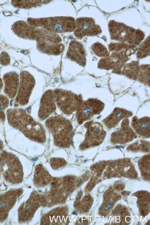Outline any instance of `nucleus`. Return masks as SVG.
<instances>
[{
    "instance_id": "nucleus-1",
    "label": "nucleus",
    "mask_w": 150,
    "mask_h": 225,
    "mask_svg": "<svg viewBox=\"0 0 150 225\" xmlns=\"http://www.w3.org/2000/svg\"><path fill=\"white\" fill-rule=\"evenodd\" d=\"M6 114L8 124L22 132L26 137L39 143L45 142V132L43 126L24 110L9 109L6 111Z\"/></svg>"
},
{
    "instance_id": "nucleus-2",
    "label": "nucleus",
    "mask_w": 150,
    "mask_h": 225,
    "mask_svg": "<svg viewBox=\"0 0 150 225\" xmlns=\"http://www.w3.org/2000/svg\"><path fill=\"white\" fill-rule=\"evenodd\" d=\"M47 129L53 136L54 145L59 148H68L71 142L73 127L68 120L60 116L49 117L45 122Z\"/></svg>"
},
{
    "instance_id": "nucleus-3",
    "label": "nucleus",
    "mask_w": 150,
    "mask_h": 225,
    "mask_svg": "<svg viewBox=\"0 0 150 225\" xmlns=\"http://www.w3.org/2000/svg\"><path fill=\"white\" fill-rule=\"evenodd\" d=\"M27 21V23L31 26L54 34L72 32L75 28V20L71 17L28 18Z\"/></svg>"
},
{
    "instance_id": "nucleus-4",
    "label": "nucleus",
    "mask_w": 150,
    "mask_h": 225,
    "mask_svg": "<svg viewBox=\"0 0 150 225\" xmlns=\"http://www.w3.org/2000/svg\"><path fill=\"white\" fill-rule=\"evenodd\" d=\"M0 172L8 183L17 184L22 181L21 165L18 158L11 153L4 151L0 154Z\"/></svg>"
},
{
    "instance_id": "nucleus-5",
    "label": "nucleus",
    "mask_w": 150,
    "mask_h": 225,
    "mask_svg": "<svg viewBox=\"0 0 150 225\" xmlns=\"http://www.w3.org/2000/svg\"><path fill=\"white\" fill-rule=\"evenodd\" d=\"M14 33L20 38L35 40L38 42L59 44L62 41L60 37L57 34L31 26L23 21H20L16 24Z\"/></svg>"
},
{
    "instance_id": "nucleus-6",
    "label": "nucleus",
    "mask_w": 150,
    "mask_h": 225,
    "mask_svg": "<svg viewBox=\"0 0 150 225\" xmlns=\"http://www.w3.org/2000/svg\"><path fill=\"white\" fill-rule=\"evenodd\" d=\"M108 28L111 39L128 45L135 46L144 38V34L141 30L113 21L109 22Z\"/></svg>"
},
{
    "instance_id": "nucleus-7",
    "label": "nucleus",
    "mask_w": 150,
    "mask_h": 225,
    "mask_svg": "<svg viewBox=\"0 0 150 225\" xmlns=\"http://www.w3.org/2000/svg\"><path fill=\"white\" fill-rule=\"evenodd\" d=\"M54 94L55 102L64 113L70 114L76 110L83 101L81 95H76L62 89L55 90Z\"/></svg>"
},
{
    "instance_id": "nucleus-8",
    "label": "nucleus",
    "mask_w": 150,
    "mask_h": 225,
    "mask_svg": "<svg viewBox=\"0 0 150 225\" xmlns=\"http://www.w3.org/2000/svg\"><path fill=\"white\" fill-rule=\"evenodd\" d=\"M84 126L87 129V131L85 139L79 146L80 150H84L97 146L103 142L106 132L100 123L90 121L85 123Z\"/></svg>"
},
{
    "instance_id": "nucleus-9",
    "label": "nucleus",
    "mask_w": 150,
    "mask_h": 225,
    "mask_svg": "<svg viewBox=\"0 0 150 225\" xmlns=\"http://www.w3.org/2000/svg\"><path fill=\"white\" fill-rule=\"evenodd\" d=\"M104 104L96 99L89 98L83 101L76 110V118L79 125L90 120L96 115L99 114L103 110Z\"/></svg>"
},
{
    "instance_id": "nucleus-10",
    "label": "nucleus",
    "mask_w": 150,
    "mask_h": 225,
    "mask_svg": "<svg viewBox=\"0 0 150 225\" xmlns=\"http://www.w3.org/2000/svg\"><path fill=\"white\" fill-rule=\"evenodd\" d=\"M35 85V80L32 75L26 71H21L18 89L15 100L16 107L28 104Z\"/></svg>"
},
{
    "instance_id": "nucleus-11",
    "label": "nucleus",
    "mask_w": 150,
    "mask_h": 225,
    "mask_svg": "<svg viewBox=\"0 0 150 225\" xmlns=\"http://www.w3.org/2000/svg\"><path fill=\"white\" fill-rule=\"evenodd\" d=\"M101 32L100 27L96 24L92 18H79L75 21V28L74 34L78 39H81L86 36L98 35Z\"/></svg>"
},
{
    "instance_id": "nucleus-12",
    "label": "nucleus",
    "mask_w": 150,
    "mask_h": 225,
    "mask_svg": "<svg viewBox=\"0 0 150 225\" xmlns=\"http://www.w3.org/2000/svg\"><path fill=\"white\" fill-rule=\"evenodd\" d=\"M22 193L23 190L19 188L0 194V223L6 220L9 212Z\"/></svg>"
},
{
    "instance_id": "nucleus-13",
    "label": "nucleus",
    "mask_w": 150,
    "mask_h": 225,
    "mask_svg": "<svg viewBox=\"0 0 150 225\" xmlns=\"http://www.w3.org/2000/svg\"><path fill=\"white\" fill-rule=\"evenodd\" d=\"M132 52L130 50L114 52L107 58L100 59L98 63V68L106 70L117 69L128 60V56Z\"/></svg>"
},
{
    "instance_id": "nucleus-14",
    "label": "nucleus",
    "mask_w": 150,
    "mask_h": 225,
    "mask_svg": "<svg viewBox=\"0 0 150 225\" xmlns=\"http://www.w3.org/2000/svg\"><path fill=\"white\" fill-rule=\"evenodd\" d=\"M137 137L129 125L127 118L122 121L120 127L111 135L110 142L113 144H124L132 141Z\"/></svg>"
},
{
    "instance_id": "nucleus-15",
    "label": "nucleus",
    "mask_w": 150,
    "mask_h": 225,
    "mask_svg": "<svg viewBox=\"0 0 150 225\" xmlns=\"http://www.w3.org/2000/svg\"><path fill=\"white\" fill-rule=\"evenodd\" d=\"M54 91L49 90L45 91L40 100L38 115L39 119L44 120L54 112L56 109Z\"/></svg>"
},
{
    "instance_id": "nucleus-16",
    "label": "nucleus",
    "mask_w": 150,
    "mask_h": 225,
    "mask_svg": "<svg viewBox=\"0 0 150 225\" xmlns=\"http://www.w3.org/2000/svg\"><path fill=\"white\" fill-rule=\"evenodd\" d=\"M66 57L82 67L86 64L85 50L83 45L76 41L72 40L70 42Z\"/></svg>"
},
{
    "instance_id": "nucleus-17",
    "label": "nucleus",
    "mask_w": 150,
    "mask_h": 225,
    "mask_svg": "<svg viewBox=\"0 0 150 225\" xmlns=\"http://www.w3.org/2000/svg\"><path fill=\"white\" fill-rule=\"evenodd\" d=\"M3 80L4 83V93L10 98L14 99L19 84L18 74L15 72L7 73L4 75Z\"/></svg>"
},
{
    "instance_id": "nucleus-18",
    "label": "nucleus",
    "mask_w": 150,
    "mask_h": 225,
    "mask_svg": "<svg viewBox=\"0 0 150 225\" xmlns=\"http://www.w3.org/2000/svg\"><path fill=\"white\" fill-rule=\"evenodd\" d=\"M132 115L131 111L115 108L111 114L102 120V122L108 129H111L116 127L122 119L130 117Z\"/></svg>"
},
{
    "instance_id": "nucleus-19",
    "label": "nucleus",
    "mask_w": 150,
    "mask_h": 225,
    "mask_svg": "<svg viewBox=\"0 0 150 225\" xmlns=\"http://www.w3.org/2000/svg\"><path fill=\"white\" fill-rule=\"evenodd\" d=\"M131 125L136 133L138 136L145 138L150 137L149 117H144L138 119L134 116L132 119Z\"/></svg>"
},
{
    "instance_id": "nucleus-20",
    "label": "nucleus",
    "mask_w": 150,
    "mask_h": 225,
    "mask_svg": "<svg viewBox=\"0 0 150 225\" xmlns=\"http://www.w3.org/2000/svg\"><path fill=\"white\" fill-rule=\"evenodd\" d=\"M140 66L137 61H133L125 64L119 69L113 70L112 73L124 75L133 80L137 79L140 72Z\"/></svg>"
},
{
    "instance_id": "nucleus-21",
    "label": "nucleus",
    "mask_w": 150,
    "mask_h": 225,
    "mask_svg": "<svg viewBox=\"0 0 150 225\" xmlns=\"http://www.w3.org/2000/svg\"><path fill=\"white\" fill-rule=\"evenodd\" d=\"M37 47L38 50L42 53L55 55L60 54L64 49V46L62 44L46 42H38Z\"/></svg>"
},
{
    "instance_id": "nucleus-22",
    "label": "nucleus",
    "mask_w": 150,
    "mask_h": 225,
    "mask_svg": "<svg viewBox=\"0 0 150 225\" xmlns=\"http://www.w3.org/2000/svg\"><path fill=\"white\" fill-rule=\"evenodd\" d=\"M50 1L13 0L11 4L15 7L20 8L29 9L47 3Z\"/></svg>"
},
{
    "instance_id": "nucleus-23",
    "label": "nucleus",
    "mask_w": 150,
    "mask_h": 225,
    "mask_svg": "<svg viewBox=\"0 0 150 225\" xmlns=\"http://www.w3.org/2000/svg\"><path fill=\"white\" fill-rule=\"evenodd\" d=\"M126 150L128 151L133 153H149L150 142L142 140L137 141L128 146Z\"/></svg>"
},
{
    "instance_id": "nucleus-24",
    "label": "nucleus",
    "mask_w": 150,
    "mask_h": 225,
    "mask_svg": "<svg viewBox=\"0 0 150 225\" xmlns=\"http://www.w3.org/2000/svg\"><path fill=\"white\" fill-rule=\"evenodd\" d=\"M150 65H142L140 66V72L137 79L140 83L149 86Z\"/></svg>"
},
{
    "instance_id": "nucleus-25",
    "label": "nucleus",
    "mask_w": 150,
    "mask_h": 225,
    "mask_svg": "<svg viewBox=\"0 0 150 225\" xmlns=\"http://www.w3.org/2000/svg\"><path fill=\"white\" fill-rule=\"evenodd\" d=\"M150 54V38L147 37L138 49L137 53L138 59L144 58Z\"/></svg>"
},
{
    "instance_id": "nucleus-26",
    "label": "nucleus",
    "mask_w": 150,
    "mask_h": 225,
    "mask_svg": "<svg viewBox=\"0 0 150 225\" xmlns=\"http://www.w3.org/2000/svg\"><path fill=\"white\" fill-rule=\"evenodd\" d=\"M92 50L98 56L107 58L110 54L106 48L103 45L98 42L94 43L91 46Z\"/></svg>"
},
{
    "instance_id": "nucleus-27",
    "label": "nucleus",
    "mask_w": 150,
    "mask_h": 225,
    "mask_svg": "<svg viewBox=\"0 0 150 225\" xmlns=\"http://www.w3.org/2000/svg\"><path fill=\"white\" fill-rule=\"evenodd\" d=\"M9 105V100L6 96L0 95V121L4 122L6 120L5 110Z\"/></svg>"
},
{
    "instance_id": "nucleus-28",
    "label": "nucleus",
    "mask_w": 150,
    "mask_h": 225,
    "mask_svg": "<svg viewBox=\"0 0 150 225\" xmlns=\"http://www.w3.org/2000/svg\"><path fill=\"white\" fill-rule=\"evenodd\" d=\"M135 46L128 45L125 43H111L109 45L110 51L119 52L122 50H127L134 48Z\"/></svg>"
},
{
    "instance_id": "nucleus-29",
    "label": "nucleus",
    "mask_w": 150,
    "mask_h": 225,
    "mask_svg": "<svg viewBox=\"0 0 150 225\" xmlns=\"http://www.w3.org/2000/svg\"><path fill=\"white\" fill-rule=\"evenodd\" d=\"M51 166L54 168L57 169L64 166L66 163L65 161L62 158H52L50 160Z\"/></svg>"
},
{
    "instance_id": "nucleus-30",
    "label": "nucleus",
    "mask_w": 150,
    "mask_h": 225,
    "mask_svg": "<svg viewBox=\"0 0 150 225\" xmlns=\"http://www.w3.org/2000/svg\"><path fill=\"white\" fill-rule=\"evenodd\" d=\"M10 58L8 54L5 52H2L0 55V64L3 66H7L10 63Z\"/></svg>"
},
{
    "instance_id": "nucleus-31",
    "label": "nucleus",
    "mask_w": 150,
    "mask_h": 225,
    "mask_svg": "<svg viewBox=\"0 0 150 225\" xmlns=\"http://www.w3.org/2000/svg\"><path fill=\"white\" fill-rule=\"evenodd\" d=\"M112 202L109 201L104 209L106 211H109L112 207Z\"/></svg>"
},
{
    "instance_id": "nucleus-32",
    "label": "nucleus",
    "mask_w": 150,
    "mask_h": 225,
    "mask_svg": "<svg viewBox=\"0 0 150 225\" xmlns=\"http://www.w3.org/2000/svg\"><path fill=\"white\" fill-rule=\"evenodd\" d=\"M3 87V83L2 80L0 78V91L2 89Z\"/></svg>"
},
{
    "instance_id": "nucleus-33",
    "label": "nucleus",
    "mask_w": 150,
    "mask_h": 225,
    "mask_svg": "<svg viewBox=\"0 0 150 225\" xmlns=\"http://www.w3.org/2000/svg\"><path fill=\"white\" fill-rule=\"evenodd\" d=\"M4 145L2 141L0 140V151L3 149Z\"/></svg>"
},
{
    "instance_id": "nucleus-34",
    "label": "nucleus",
    "mask_w": 150,
    "mask_h": 225,
    "mask_svg": "<svg viewBox=\"0 0 150 225\" xmlns=\"http://www.w3.org/2000/svg\"><path fill=\"white\" fill-rule=\"evenodd\" d=\"M76 212L75 211H74L72 212V214H76Z\"/></svg>"
},
{
    "instance_id": "nucleus-35",
    "label": "nucleus",
    "mask_w": 150,
    "mask_h": 225,
    "mask_svg": "<svg viewBox=\"0 0 150 225\" xmlns=\"http://www.w3.org/2000/svg\"></svg>"
}]
</instances>
